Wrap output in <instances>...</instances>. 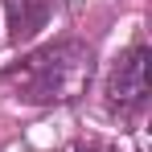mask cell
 Here are the masks:
<instances>
[{"mask_svg": "<svg viewBox=\"0 0 152 152\" xmlns=\"http://www.w3.org/2000/svg\"><path fill=\"white\" fill-rule=\"evenodd\" d=\"M91 82V50L82 41H53L25 53L8 70H0V86L12 91V99L50 107V103H74Z\"/></svg>", "mask_w": 152, "mask_h": 152, "instance_id": "obj_1", "label": "cell"}, {"mask_svg": "<svg viewBox=\"0 0 152 152\" xmlns=\"http://www.w3.org/2000/svg\"><path fill=\"white\" fill-rule=\"evenodd\" d=\"M148 45H132V50L115 62L111 82H107V103L119 111H136L148 99Z\"/></svg>", "mask_w": 152, "mask_h": 152, "instance_id": "obj_2", "label": "cell"}, {"mask_svg": "<svg viewBox=\"0 0 152 152\" xmlns=\"http://www.w3.org/2000/svg\"><path fill=\"white\" fill-rule=\"evenodd\" d=\"M4 4H8V37L12 41L33 37L50 17V0H4Z\"/></svg>", "mask_w": 152, "mask_h": 152, "instance_id": "obj_3", "label": "cell"}, {"mask_svg": "<svg viewBox=\"0 0 152 152\" xmlns=\"http://www.w3.org/2000/svg\"><path fill=\"white\" fill-rule=\"evenodd\" d=\"M74 152H119V148L115 144H103V140H82Z\"/></svg>", "mask_w": 152, "mask_h": 152, "instance_id": "obj_4", "label": "cell"}]
</instances>
